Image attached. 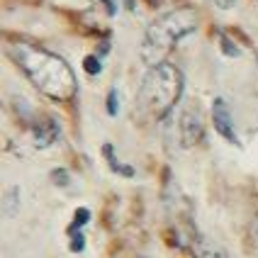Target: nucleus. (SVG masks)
Segmentation results:
<instances>
[{
    "instance_id": "f257e3e1",
    "label": "nucleus",
    "mask_w": 258,
    "mask_h": 258,
    "mask_svg": "<svg viewBox=\"0 0 258 258\" xmlns=\"http://www.w3.org/2000/svg\"><path fill=\"white\" fill-rule=\"evenodd\" d=\"M8 54L17 63V69L29 78V83L46 98L69 102L78 93L73 69L54 51L25 39H13L8 44Z\"/></svg>"
},
{
    "instance_id": "f03ea898",
    "label": "nucleus",
    "mask_w": 258,
    "mask_h": 258,
    "mask_svg": "<svg viewBox=\"0 0 258 258\" xmlns=\"http://www.w3.org/2000/svg\"><path fill=\"white\" fill-rule=\"evenodd\" d=\"M198 22H200L198 10L190 8V5L175 8L171 13L161 15V17L154 20V22L146 27V32H144L142 46H139L142 61L149 69L163 63L166 56L173 51V46L198 29Z\"/></svg>"
},
{
    "instance_id": "7ed1b4c3",
    "label": "nucleus",
    "mask_w": 258,
    "mask_h": 258,
    "mask_svg": "<svg viewBox=\"0 0 258 258\" xmlns=\"http://www.w3.org/2000/svg\"><path fill=\"white\" fill-rule=\"evenodd\" d=\"M185 88V78L178 66H173L168 61L151 66L144 76L139 95H137V107L139 112L146 115L149 119H163L173 112V107L178 105L180 95Z\"/></svg>"
},
{
    "instance_id": "20e7f679",
    "label": "nucleus",
    "mask_w": 258,
    "mask_h": 258,
    "mask_svg": "<svg viewBox=\"0 0 258 258\" xmlns=\"http://www.w3.org/2000/svg\"><path fill=\"white\" fill-rule=\"evenodd\" d=\"M202 134H205V124H202L200 112L187 107L180 115V144L185 149H192V146H198L202 142Z\"/></svg>"
},
{
    "instance_id": "39448f33",
    "label": "nucleus",
    "mask_w": 258,
    "mask_h": 258,
    "mask_svg": "<svg viewBox=\"0 0 258 258\" xmlns=\"http://www.w3.org/2000/svg\"><path fill=\"white\" fill-rule=\"evenodd\" d=\"M212 122H215L217 134H222V137L231 144H239V139H236V129H234V122H231L229 105H227L224 98H217V100L212 102Z\"/></svg>"
},
{
    "instance_id": "423d86ee",
    "label": "nucleus",
    "mask_w": 258,
    "mask_h": 258,
    "mask_svg": "<svg viewBox=\"0 0 258 258\" xmlns=\"http://www.w3.org/2000/svg\"><path fill=\"white\" fill-rule=\"evenodd\" d=\"M58 134H61V127H58V122L54 117H42V119H37L32 124V137H34V146L37 149L51 146L58 139Z\"/></svg>"
},
{
    "instance_id": "0eeeda50",
    "label": "nucleus",
    "mask_w": 258,
    "mask_h": 258,
    "mask_svg": "<svg viewBox=\"0 0 258 258\" xmlns=\"http://www.w3.org/2000/svg\"><path fill=\"white\" fill-rule=\"evenodd\" d=\"M198 248H200V258H229L227 251H224V246H219L212 239H200Z\"/></svg>"
},
{
    "instance_id": "6e6552de",
    "label": "nucleus",
    "mask_w": 258,
    "mask_h": 258,
    "mask_svg": "<svg viewBox=\"0 0 258 258\" xmlns=\"http://www.w3.org/2000/svg\"><path fill=\"white\" fill-rule=\"evenodd\" d=\"M102 151H105V158L110 161V168H112L115 173H122V175H127V178L134 175V168H132V166H124V163H119V161L115 158V149H112V144H105V146H102Z\"/></svg>"
},
{
    "instance_id": "1a4fd4ad",
    "label": "nucleus",
    "mask_w": 258,
    "mask_h": 258,
    "mask_svg": "<svg viewBox=\"0 0 258 258\" xmlns=\"http://www.w3.org/2000/svg\"><path fill=\"white\" fill-rule=\"evenodd\" d=\"M88 219H90V212H88L86 207H83V210H78V212H76V217H73V224L69 227V234H73V231L81 229L83 224H88Z\"/></svg>"
},
{
    "instance_id": "9d476101",
    "label": "nucleus",
    "mask_w": 258,
    "mask_h": 258,
    "mask_svg": "<svg viewBox=\"0 0 258 258\" xmlns=\"http://www.w3.org/2000/svg\"><path fill=\"white\" fill-rule=\"evenodd\" d=\"M83 69H86L90 76H98L102 71V63H100V56H88L83 61Z\"/></svg>"
},
{
    "instance_id": "9b49d317",
    "label": "nucleus",
    "mask_w": 258,
    "mask_h": 258,
    "mask_svg": "<svg viewBox=\"0 0 258 258\" xmlns=\"http://www.w3.org/2000/svg\"><path fill=\"white\" fill-rule=\"evenodd\" d=\"M83 248H86V236H83V231H73L71 234V251L78 253V251H83Z\"/></svg>"
},
{
    "instance_id": "f8f14e48",
    "label": "nucleus",
    "mask_w": 258,
    "mask_h": 258,
    "mask_svg": "<svg viewBox=\"0 0 258 258\" xmlns=\"http://www.w3.org/2000/svg\"><path fill=\"white\" fill-rule=\"evenodd\" d=\"M222 51H224L227 56H239V46H234L227 34H222Z\"/></svg>"
},
{
    "instance_id": "ddd939ff",
    "label": "nucleus",
    "mask_w": 258,
    "mask_h": 258,
    "mask_svg": "<svg viewBox=\"0 0 258 258\" xmlns=\"http://www.w3.org/2000/svg\"><path fill=\"white\" fill-rule=\"evenodd\" d=\"M51 180H54L56 185H69V180H71V178H69V173H66V171L56 168V171L51 173Z\"/></svg>"
},
{
    "instance_id": "4468645a",
    "label": "nucleus",
    "mask_w": 258,
    "mask_h": 258,
    "mask_svg": "<svg viewBox=\"0 0 258 258\" xmlns=\"http://www.w3.org/2000/svg\"><path fill=\"white\" fill-rule=\"evenodd\" d=\"M107 112H110L112 117L117 115V90H115V88L107 93Z\"/></svg>"
},
{
    "instance_id": "2eb2a0df",
    "label": "nucleus",
    "mask_w": 258,
    "mask_h": 258,
    "mask_svg": "<svg viewBox=\"0 0 258 258\" xmlns=\"http://www.w3.org/2000/svg\"><path fill=\"white\" fill-rule=\"evenodd\" d=\"M17 212V190H10L8 192V215L13 217Z\"/></svg>"
},
{
    "instance_id": "dca6fc26",
    "label": "nucleus",
    "mask_w": 258,
    "mask_h": 258,
    "mask_svg": "<svg viewBox=\"0 0 258 258\" xmlns=\"http://www.w3.org/2000/svg\"><path fill=\"white\" fill-rule=\"evenodd\" d=\"M100 3L107 8V15H110V17H115L117 10H119V0H100Z\"/></svg>"
},
{
    "instance_id": "f3484780",
    "label": "nucleus",
    "mask_w": 258,
    "mask_h": 258,
    "mask_svg": "<svg viewBox=\"0 0 258 258\" xmlns=\"http://www.w3.org/2000/svg\"><path fill=\"white\" fill-rule=\"evenodd\" d=\"M217 8H222V10H229V8H234L236 5V0H212Z\"/></svg>"
},
{
    "instance_id": "a211bd4d",
    "label": "nucleus",
    "mask_w": 258,
    "mask_h": 258,
    "mask_svg": "<svg viewBox=\"0 0 258 258\" xmlns=\"http://www.w3.org/2000/svg\"><path fill=\"white\" fill-rule=\"evenodd\" d=\"M251 241H253V246H258V215L253 219V224H251Z\"/></svg>"
},
{
    "instance_id": "6ab92c4d",
    "label": "nucleus",
    "mask_w": 258,
    "mask_h": 258,
    "mask_svg": "<svg viewBox=\"0 0 258 258\" xmlns=\"http://www.w3.org/2000/svg\"><path fill=\"white\" fill-rule=\"evenodd\" d=\"M151 5H168V3H175V0H149Z\"/></svg>"
}]
</instances>
